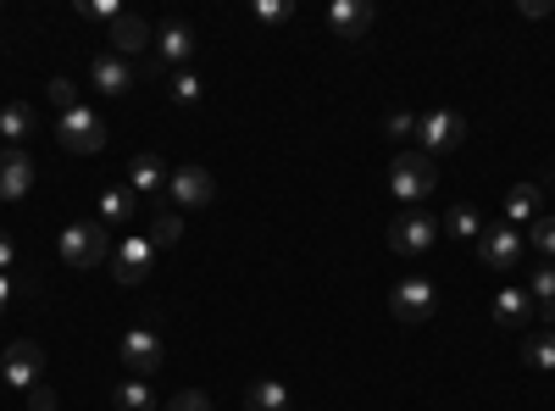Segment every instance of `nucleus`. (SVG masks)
Segmentation results:
<instances>
[{"label":"nucleus","instance_id":"obj_1","mask_svg":"<svg viewBox=\"0 0 555 411\" xmlns=\"http://www.w3.org/2000/svg\"><path fill=\"white\" fill-rule=\"evenodd\" d=\"M389 190L405 201V206H423L434 190H439V167L428 151H400L395 167H389Z\"/></svg>","mask_w":555,"mask_h":411},{"label":"nucleus","instance_id":"obj_2","mask_svg":"<svg viewBox=\"0 0 555 411\" xmlns=\"http://www.w3.org/2000/svg\"><path fill=\"white\" fill-rule=\"evenodd\" d=\"M56 251H62L67 267L89 272V267H101V261L112 256V234H106V222H67L62 240H56Z\"/></svg>","mask_w":555,"mask_h":411},{"label":"nucleus","instance_id":"obj_3","mask_svg":"<svg viewBox=\"0 0 555 411\" xmlns=\"http://www.w3.org/2000/svg\"><path fill=\"white\" fill-rule=\"evenodd\" d=\"M56 145L62 151H73V156H95L101 145H106V123H101V112L95 106H73V112H62L56 117Z\"/></svg>","mask_w":555,"mask_h":411},{"label":"nucleus","instance_id":"obj_4","mask_svg":"<svg viewBox=\"0 0 555 411\" xmlns=\"http://www.w3.org/2000/svg\"><path fill=\"white\" fill-rule=\"evenodd\" d=\"M439 240V217H428L423 206H405L395 222H389V251L395 256H428Z\"/></svg>","mask_w":555,"mask_h":411},{"label":"nucleus","instance_id":"obj_5","mask_svg":"<svg viewBox=\"0 0 555 411\" xmlns=\"http://www.w3.org/2000/svg\"><path fill=\"white\" fill-rule=\"evenodd\" d=\"M434 311H439V290H434V279H423V272H411V279H400L389 290V317L395 323H428Z\"/></svg>","mask_w":555,"mask_h":411},{"label":"nucleus","instance_id":"obj_6","mask_svg":"<svg viewBox=\"0 0 555 411\" xmlns=\"http://www.w3.org/2000/svg\"><path fill=\"white\" fill-rule=\"evenodd\" d=\"M461 140H467V117L461 112H423V123H416V151H428V156H444L455 151Z\"/></svg>","mask_w":555,"mask_h":411},{"label":"nucleus","instance_id":"obj_7","mask_svg":"<svg viewBox=\"0 0 555 411\" xmlns=\"http://www.w3.org/2000/svg\"><path fill=\"white\" fill-rule=\"evenodd\" d=\"M117 356H122V368H128V378H151L162 361H167V345H162V334L156 329H128L122 334V345H117Z\"/></svg>","mask_w":555,"mask_h":411},{"label":"nucleus","instance_id":"obj_8","mask_svg":"<svg viewBox=\"0 0 555 411\" xmlns=\"http://www.w3.org/2000/svg\"><path fill=\"white\" fill-rule=\"evenodd\" d=\"M0 356H7V361H0V378H7L12 389H23V395H28V389L44 378V350H39L34 339H12Z\"/></svg>","mask_w":555,"mask_h":411},{"label":"nucleus","instance_id":"obj_9","mask_svg":"<svg viewBox=\"0 0 555 411\" xmlns=\"http://www.w3.org/2000/svg\"><path fill=\"white\" fill-rule=\"evenodd\" d=\"M167 195H172V206H178V211L211 206V195H217V178H211L201 162H190V167H178V172L167 178Z\"/></svg>","mask_w":555,"mask_h":411},{"label":"nucleus","instance_id":"obj_10","mask_svg":"<svg viewBox=\"0 0 555 411\" xmlns=\"http://www.w3.org/2000/svg\"><path fill=\"white\" fill-rule=\"evenodd\" d=\"M151 267H156V245L145 240V234H128L122 245H117V284L122 290H133V284H145L151 279Z\"/></svg>","mask_w":555,"mask_h":411},{"label":"nucleus","instance_id":"obj_11","mask_svg":"<svg viewBox=\"0 0 555 411\" xmlns=\"http://www.w3.org/2000/svg\"><path fill=\"white\" fill-rule=\"evenodd\" d=\"M522 245H528V240L517 234V228L494 222V228H483V234H478V261L505 272V267H517V261H522Z\"/></svg>","mask_w":555,"mask_h":411},{"label":"nucleus","instance_id":"obj_12","mask_svg":"<svg viewBox=\"0 0 555 411\" xmlns=\"http://www.w3.org/2000/svg\"><path fill=\"white\" fill-rule=\"evenodd\" d=\"M190 56H195V28L183 17H167L156 28V67H183Z\"/></svg>","mask_w":555,"mask_h":411},{"label":"nucleus","instance_id":"obj_13","mask_svg":"<svg viewBox=\"0 0 555 411\" xmlns=\"http://www.w3.org/2000/svg\"><path fill=\"white\" fill-rule=\"evenodd\" d=\"M373 7L366 0H334L328 7V28H334V39L339 44H356V39H366V28H373Z\"/></svg>","mask_w":555,"mask_h":411},{"label":"nucleus","instance_id":"obj_14","mask_svg":"<svg viewBox=\"0 0 555 411\" xmlns=\"http://www.w3.org/2000/svg\"><path fill=\"white\" fill-rule=\"evenodd\" d=\"M145 44H156V28H151L145 17H133V12H122V17L112 23V56L133 62V56H145Z\"/></svg>","mask_w":555,"mask_h":411},{"label":"nucleus","instance_id":"obj_15","mask_svg":"<svg viewBox=\"0 0 555 411\" xmlns=\"http://www.w3.org/2000/svg\"><path fill=\"white\" fill-rule=\"evenodd\" d=\"M89 78H95L101 95H128V89L139 84L133 62H122V56H112V51H101L95 62H89Z\"/></svg>","mask_w":555,"mask_h":411},{"label":"nucleus","instance_id":"obj_16","mask_svg":"<svg viewBox=\"0 0 555 411\" xmlns=\"http://www.w3.org/2000/svg\"><path fill=\"white\" fill-rule=\"evenodd\" d=\"M34 190V162H28V151H0V201H23Z\"/></svg>","mask_w":555,"mask_h":411},{"label":"nucleus","instance_id":"obj_17","mask_svg":"<svg viewBox=\"0 0 555 411\" xmlns=\"http://www.w3.org/2000/svg\"><path fill=\"white\" fill-rule=\"evenodd\" d=\"M167 178H172V172L162 167V156L145 151V156H133V167H128V190H133V195H162Z\"/></svg>","mask_w":555,"mask_h":411},{"label":"nucleus","instance_id":"obj_18","mask_svg":"<svg viewBox=\"0 0 555 411\" xmlns=\"http://www.w3.org/2000/svg\"><path fill=\"white\" fill-rule=\"evenodd\" d=\"M528 317H533L528 290H512V284H505V290L494 295V323H500V329H528Z\"/></svg>","mask_w":555,"mask_h":411},{"label":"nucleus","instance_id":"obj_19","mask_svg":"<svg viewBox=\"0 0 555 411\" xmlns=\"http://www.w3.org/2000/svg\"><path fill=\"white\" fill-rule=\"evenodd\" d=\"M34 128H39V117H34L28 101H7V106H0V133H7L12 151H23V140H28Z\"/></svg>","mask_w":555,"mask_h":411},{"label":"nucleus","instance_id":"obj_20","mask_svg":"<svg viewBox=\"0 0 555 411\" xmlns=\"http://www.w3.org/2000/svg\"><path fill=\"white\" fill-rule=\"evenodd\" d=\"M544 195H539V184H517L512 195H505V228H517V222H539L544 211Z\"/></svg>","mask_w":555,"mask_h":411},{"label":"nucleus","instance_id":"obj_21","mask_svg":"<svg viewBox=\"0 0 555 411\" xmlns=\"http://www.w3.org/2000/svg\"><path fill=\"white\" fill-rule=\"evenodd\" d=\"M528 300H533V311L544 317V329H555V261L533 267V284H528Z\"/></svg>","mask_w":555,"mask_h":411},{"label":"nucleus","instance_id":"obj_22","mask_svg":"<svg viewBox=\"0 0 555 411\" xmlns=\"http://www.w3.org/2000/svg\"><path fill=\"white\" fill-rule=\"evenodd\" d=\"M145 240H151L156 251H167V245H178V240H183V217H178V206L151 211V222H145Z\"/></svg>","mask_w":555,"mask_h":411},{"label":"nucleus","instance_id":"obj_23","mask_svg":"<svg viewBox=\"0 0 555 411\" xmlns=\"http://www.w3.org/2000/svg\"><path fill=\"white\" fill-rule=\"evenodd\" d=\"M245 411H289V389L278 378H256L245 389Z\"/></svg>","mask_w":555,"mask_h":411},{"label":"nucleus","instance_id":"obj_24","mask_svg":"<svg viewBox=\"0 0 555 411\" xmlns=\"http://www.w3.org/2000/svg\"><path fill=\"white\" fill-rule=\"evenodd\" d=\"M112 400H117V411H156L151 378H128V384H117V389H112Z\"/></svg>","mask_w":555,"mask_h":411},{"label":"nucleus","instance_id":"obj_25","mask_svg":"<svg viewBox=\"0 0 555 411\" xmlns=\"http://www.w3.org/2000/svg\"><path fill=\"white\" fill-rule=\"evenodd\" d=\"M439 228H450V234H455V240H473V245H478V234H483V228H489V222L478 217V206H450V217H444Z\"/></svg>","mask_w":555,"mask_h":411},{"label":"nucleus","instance_id":"obj_26","mask_svg":"<svg viewBox=\"0 0 555 411\" xmlns=\"http://www.w3.org/2000/svg\"><path fill=\"white\" fill-rule=\"evenodd\" d=\"M133 206H139V195H133V190H122V184L101 190V222H128V217H133Z\"/></svg>","mask_w":555,"mask_h":411},{"label":"nucleus","instance_id":"obj_27","mask_svg":"<svg viewBox=\"0 0 555 411\" xmlns=\"http://www.w3.org/2000/svg\"><path fill=\"white\" fill-rule=\"evenodd\" d=\"M522 361L533 373H555V329H544V334H533L528 345H522Z\"/></svg>","mask_w":555,"mask_h":411},{"label":"nucleus","instance_id":"obj_28","mask_svg":"<svg viewBox=\"0 0 555 411\" xmlns=\"http://www.w3.org/2000/svg\"><path fill=\"white\" fill-rule=\"evenodd\" d=\"M250 17H256L261 28H278V23H289V17H295V0H256Z\"/></svg>","mask_w":555,"mask_h":411},{"label":"nucleus","instance_id":"obj_29","mask_svg":"<svg viewBox=\"0 0 555 411\" xmlns=\"http://www.w3.org/2000/svg\"><path fill=\"white\" fill-rule=\"evenodd\" d=\"M416 123H423L416 112H389V117H384V133H389L395 145H405V140L416 145Z\"/></svg>","mask_w":555,"mask_h":411},{"label":"nucleus","instance_id":"obj_30","mask_svg":"<svg viewBox=\"0 0 555 411\" xmlns=\"http://www.w3.org/2000/svg\"><path fill=\"white\" fill-rule=\"evenodd\" d=\"M528 245H533L544 261H555V217H539V222H528Z\"/></svg>","mask_w":555,"mask_h":411},{"label":"nucleus","instance_id":"obj_31","mask_svg":"<svg viewBox=\"0 0 555 411\" xmlns=\"http://www.w3.org/2000/svg\"><path fill=\"white\" fill-rule=\"evenodd\" d=\"M78 12H83V17H95V23H106V28L122 17V7H117V0H78Z\"/></svg>","mask_w":555,"mask_h":411},{"label":"nucleus","instance_id":"obj_32","mask_svg":"<svg viewBox=\"0 0 555 411\" xmlns=\"http://www.w3.org/2000/svg\"><path fill=\"white\" fill-rule=\"evenodd\" d=\"M172 101H178V106H195V101H201V78H195V73H178V78H172Z\"/></svg>","mask_w":555,"mask_h":411},{"label":"nucleus","instance_id":"obj_33","mask_svg":"<svg viewBox=\"0 0 555 411\" xmlns=\"http://www.w3.org/2000/svg\"><path fill=\"white\" fill-rule=\"evenodd\" d=\"M51 101H56V117L78 106V89H73V78H51Z\"/></svg>","mask_w":555,"mask_h":411},{"label":"nucleus","instance_id":"obj_34","mask_svg":"<svg viewBox=\"0 0 555 411\" xmlns=\"http://www.w3.org/2000/svg\"><path fill=\"white\" fill-rule=\"evenodd\" d=\"M167 411H211V395L206 389H183V395H172Z\"/></svg>","mask_w":555,"mask_h":411},{"label":"nucleus","instance_id":"obj_35","mask_svg":"<svg viewBox=\"0 0 555 411\" xmlns=\"http://www.w3.org/2000/svg\"><path fill=\"white\" fill-rule=\"evenodd\" d=\"M56 406H62V400H56V389L44 384V378H39V384L28 389V411H56Z\"/></svg>","mask_w":555,"mask_h":411},{"label":"nucleus","instance_id":"obj_36","mask_svg":"<svg viewBox=\"0 0 555 411\" xmlns=\"http://www.w3.org/2000/svg\"><path fill=\"white\" fill-rule=\"evenodd\" d=\"M17 261V245H12V234H7V228H0V272H7Z\"/></svg>","mask_w":555,"mask_h":411},{"label":"nucleus","instance_id":"obj_37","mask_svg":"<svg viewBox=\"0 0 555 411\" xmlns=\"http://www.w3.org/2000/svg\"><path fill=\"white\" fill-rule=\"evenodd\" d=\"M555 0H522V17H550Z\"/></svg>","mask_w":555,"mask_h":411},{"label":"nucleus","instance_id":"obj_38","mask_svg":"<svg viewBox=\"0 0 555 411\" xmlns=\"http://www.w3.org/2000/svg\"><path fill=\"white\" fill-rule=\"evenodd\" d=\"M7 300H12V279L0 272V311H7Z\"/></svg>","mask_w":555,"mask_h":411}]
</instances>
